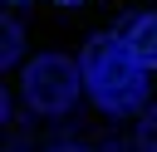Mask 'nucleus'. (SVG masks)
Instances as JSON below:
<instances>
[{
    "mask_svg": "<svg viewBox=\"0 0 157 152\" xmlns=\"http://www.w3.org/2000/svg\"><path fill=\"white\" fill-rule=\"evenodd\" d=\"M83 64V83L93 93V103L103 113H142L147 108V64L118 39V34H93L78 54Z\"/></svg>",
    "mask_w": 157,
    "mask_h": 152,
    "instance_id": "obj_1",
    "label": "nucleus"
},
{
    "mask_svg": "<svg viewBox=\"0 0 157 152\" xmlns=\"http://www.w3.org/2000/svg\"><path fill=\"white\" fill-rule=\"evenodd\" d=\"M83 88H88V83H83V64H78V59H64V54H39V59H29V69H25V78H20L25 103H29L34 113H44V118L69 113Z\"/></svg>",
    "mask_w": 157,
    "mask_h": 152,
    "instance_id": "obj_2",
    "label": "nucleus"
},
{
    "mask_svg": "<svg viewBox=\"0 0 157 152\" xmlns=\"http://www.w3.org/2000/svg\"><path fill=\"white\" fill-rule=\"evenodd\" d=\"M118 39H123L147 69H157V15H128V20L118 25Z\"/></svg>",
    "mask_w": 157,
    "mask_h": 152,
    "instance_id": "obj_3",
    "label": "nucleus"
},
{
    "mask_svg": "<svg viewBox=\"0 0 157 152\" xmlns=\"http://www.w3.org/2000/svg\"><path fill=\"white\" fill-rule=\"evenodd\" d=\"M137 147L157 152V108H142V118H137Z\"/></svg>",
    "mask_w": 157,
    "mask_h": 152,
    "instance_id": "obj_4",
    "label": "nucleus"
},
{
    "mask_svg": "<svg viewBox=\"0 0 157 152\" xmlns=\"http://www.w3.org/2000/svg\"><path fill=\"white\" fill-rule=\"evenodd\" d=\"M15 59H20V25H15V20H5V44H0V64H5V69H15Z\"/></svg>",
    "mask_w": 157,
    "mask_h": 152,
    "instance_id": "obj_5",
    "label": "nucleus"
},
{
    "mask_svg": "<svg viewBox=\"0 0 157 152\" xmlns=\"http://www.w3.org/2000/svg\"><path fill=\"white\" fill-rule=\"evenodd\" d=\"M54 152H88V147H54Z\"/></svg>",
    "mask_w": 157,
    "mask_h": 152,
    "instance_id": "obj_6",
    "label": "nucleus"
},
{
    "mask_svg": "<svg viewBox=\"0 0 157 152\" xmlns=\"http://www.w3.org/2000/svg\"><path fill=\"white\" fill-rule=\"evenodd\" d=\"M113 152H142V147H113Z\"/></svg>",
    "mask_w": 157,
    "mask_h": 152,
    "instance_id": "obj_7",
    "label": "nucleus"
},
{
    "mask_svg": "<svg viewBox=\"0 0 157 152\" xmlns=\"http://www.w3.org/2000/svg\"><path fill=\"white\" fill-rule=\"evenodd\" d=\"M59 5H78V0H59Z\"/></svg>",
    "mask_w": 157,
    "mask_h": 152,
    "instance_id": "obj_8",
    "label": "nucleus"
}]
</instances>
